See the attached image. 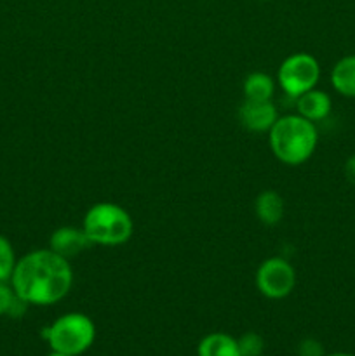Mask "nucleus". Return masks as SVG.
Listing matches in <instances>:
<instances>
[{"instance_id":"1","label":"nucleus","mask_w":355,"mask_h":356,"mask_svg":"<svg viewBox=\"0 0 355 356\" xmlns=\"http://www.w3.org/2000/svg\"><path fill=\"white\" fill-rule=\"evenodd\" d=\"M9 282L28 306H52L72 291L73 270L68 259L51 249H38L17 259Z\"/></svg>"},{"instance_id":"2","label":"nucleus","mask_w":355,"mask_h":356,"mask_svg":"<svg viewBox=\"0 0 355 356\" xmlns=\"http://www.w3.org/2000/svg\"><path fill=\"white\" fill-rule=\"evenodd\" d=\"M317 143L319 132L315 124L298 113L278 117L274 127L268 131L271 153L285 165L305 163L317 149Z\"/></svg>"},{"instance_id":"3","label":"nucleus","mask_w":355,"mask_h":356,"mask_svg":"<svg viewBox=\"0 0 355 356\" xmlns=\"http://www.w3.org/2000/svg\"><path fill=\"white\" fill-rule=\"evenodd\" d=\"M82 228L93 245L117 247L129 242L134 232V222L124 207L111 202H100L86 212Z\"/></svg>"},{"instance_id":"4","label":"nucleus","mask_w":355,"mask_h":356,"mask_svg":"<svg viewBox=\"0 0 355 356\" xmlns=\"http://www.w3.org/2000/svg\"><path fill=\"white\" fill-rule=\"evenodd\" d=\"M42 337L47 341L52 351L80 356L94 344L96 325L84 313H66L42 329Z\"/></svg>"},{"instance_id":"5","label":"nucleus","mask_w":355,"mask_h":356,"mask_svg":"<svg viewBox=\"0 0 355 356\" xmlns=\"http://www.w3.org/2000/svg\"><path fill=\"white\" fill-rule=\"evenodd\" d=\"M320 79V65L308 52H296L281 63L277 72V82L284 94L298 97L315 89Z\"/></svg>"},{"instance_id":"6","label":"nucleus","mask_w":355,"mask_h":356,"mask_svg":"<svg viewBox=\"0 0 355 356\" xmlns=\"http://www.w3.org/2000/svg\"><path fill=\"white\" fill-rule=\"evenodd\" d=\"M254 284L267 299H284L294 291L296 271L289 261L282 257H268L258 266Z\"/></svg>"},{"instance_id":"7","label":"nucleus","mask_w":355,"mask_h":356,"mask_svg":"<svg viewBox=\"0 0 355 356\" xmlns=\"http://www.w3.org/2000/svg\"><path fill=\"white\" fill-rule=\"evenodd\" d=\"M278 118L274 101L244 99L239 108V122L251 132H268Z\"/></svg>"},{"instance_id":"8","label":"nucleus","mask_w":355,"mask_h":356,"mask_svg":"<svg viewBox=\"0 0 355 356\" xmlns=\"http://www.w3.org/2000/svg\"><path fill=\"white\" fill-rule=\"evenodd\" d=\"M90 247H93V242L87 233L84 232V228H77V226H61L54 229L49 238V249L68 261L89 250Z\"/></svg>"},{"instance_id":"9","label":"nucleus","mask_w":355,"mask_h":356,"mask_svg":"<svg viewBox=\"0 0 355 356\" xmlns=\"http://www.w3.org/2000/svg\"><path fill=\"white\" fill-rule=\"evenodd\" d=\"M331 108H333V101H331L329 94L324 90L312 89L296 97V113L313 124L324 120L331 113Z\"/></svg>"},{"instance_id":"10","label":"nucleus","mask_w":355,"mask_h":356,"mask_svg":"<svg viewBox=\"0 0 355 356\" xmlns=\"http://www.w3.org/2000/svg\"><path fill=\"white\" fill-rule=\"evenodd\" d=\"M284 198L274 190L261 191L254 202V214L258 221L267 226H275L284 218Z\"/></svg>"},{"instance_id":"11","label":"nucleus","mask_w":355,"mask_h":356,"mask_svg":"<svg viewBox=\"0 0 355 356\" xmlns=\"http://www.w3.org/2000/svg\"><path fill=\"white\" fill-rule=\"evenodd\" d=\"M197 356H240L239 343L225 332H211L200 339Z\"/></svg>"},{"instance_id":"12","label":"nucleus","mask_w":355,"mask_h":356,"mask_svg":"<svg viewBox=\"0 0 355 356\" xmlns=\"http://www.w3.org/2000/svg\"><path fill=\"white\" fill-rule=\"evenodd\" d=\"M334 90L345 97H355V54L345 56L331 72Z\"/></svg>"},{"instance_id":"13","label":"nucleus","mask_w":355,"mask_h":356,"mask_svg":"<svg viewBox=\"0 0 355 356\" xmlns=\"http://www.w3.org/2000/svg\"><path fill=\"white\" fill-rule=\"evenodd\" d=\"M244 99L271 101L275 94V80L265 72H253L244 79Z\"/></svg>"},{"instance_id":"14","label":"nucleus","mask_w":355,"mask_h":356,"mask_svg":"<svg viewBox=\"0 0 355 356\" xmlns=\"http://www.w3.org/2000/svg\"><path fill=\"white\" fill-rule=\"evenodd\" d=\"M16 254H14L13 243L0 235V282H9L13 271L16 268Z\"/></svg>"},{"instance_id":"15","label":"nucleus","mask_w":355,"mask_h":356,"mask_svg":"<svg viewBox=\"0 0 355 356\" xmlns=\"http://www.w3.org/2000/svg\"><path fill=\"white\" fill-rule=\"evenodd\" d=\"M240 356H261L265 350L263 337L258 332H246L237 339Z\"/></svg>"},{"instance_id":"16","label":"nucleus","mask_w":355,"mask_h":356,"mask_svg":"<svg viewBox=\"0 0 355 356\" xmlns=\"http://www.w3.org/2000/svg\"><path fill=\"white\" fill-rule=\"evenodd\" d=\"M14 299H16V294H14L13 287L7 282H0V316L9 315Z\"/></svg>"},{"instance_id":"17","label":"nucleus","mask_w":355,"mask_h":356,"mask_svg":"<svg viewBox=\"0 0 355 356\" xmlns=\"http://www.w3.org/2000/svg\"><path fill=\"white\" fill-rule=\"evenodd\" d=\"M298 356H326L324 346L317 339H303L298 346Z\"/></svg>"},{"instance_id":"18","label":"nucleus","mask_w":355,"mask_h":356,"mask_svg":"<svg viewBox=\"0 0 355 356\" xmlns=\"http://www.w3.org/2000/svg\"><path fill=\"white\" fill-rule=\"evenodd\" d=\"M345 177L348 179V183L355 186V155H352L345 163Z\"/></svg>"},{"instance_id":"19","label":"nucleus","mask_w":355,"mask_h":356,"mask_svg":"<svg viewBox=\"0 0 355 356\" xmlns=\"http://www.w3.org/2000/svg\"><path fill=\"white\" fill-rule=\"evenodd\" d=\"M326 356H355L352 353H331V355H326Z\"/></svg>"},{"instance_id":"20","label":"nucleus","mask_w":355,"mask_h":356,"mask_svg":"<svg viewBox=\"0 0 355 356\" xmlns=\"http://www.w3.org/2000/svg\"><path fill=\"white\" fill-rule=\"evenodd\" d=\"M49 356H72V355H65V353H58V351H52Z\"/></svg>"},{"instance_id":"21","label":"nucleus","mask_w":355,"mask_h":356,"mask_svg":"<svg viewBox=\"0 0 355 356\" xmlns=\"http://www.w3.org/2000/svg\"><path fill=\"white\" fill-rule=\"evenodd\" d=\"M263 2H267V0H263Z\"/></svg>"}]
</instances>
